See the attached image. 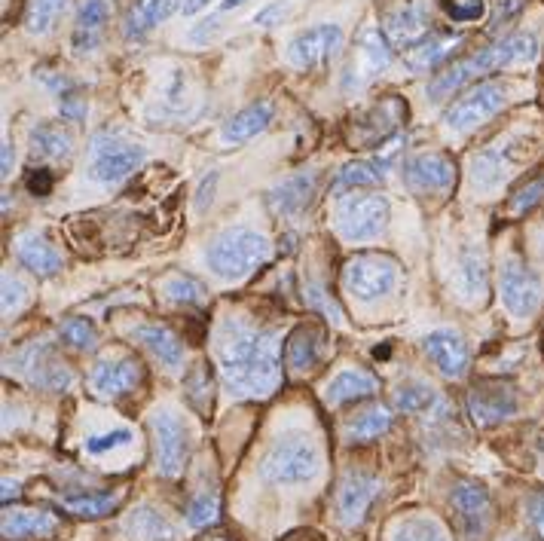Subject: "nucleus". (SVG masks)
<instances>
[{
	"label": "nucleus",
	"instance_id": "obj_1",
	"mask_svg": "<svg viewBox=\"0 0 544 541\" xmlns=\"http://www.w3.org/2000/svg\"><path fill=\"white\" fill-rule=\"evenodd\" d=\"M217 361L230 392L242 398H266L282 380L279 337L236 318L217 331Z\"/></svg>",
	"mask_w": 544,
	"mask_h": 541
},
{
	"label": "nucleus",
	"instance_id": "obj_13",
	"mask_svg": "<svg viewBox=\"0 0 544 541\" xmlns=\"http://www.w3.org/2000/svg\"><path fill=\"white\" fill-rule=\"evenodd\" d=\"M343 49V28L340 25H315L309 31H300L288 43V62L297 68H315L321 62L334 59Z\"/></svg>",
	"mask_w": 544,
	"mask_h": 541
},
{
	"label": "nucleus",
	"instance_id": "obj_44",
	"mask_svg": "<svg viewBox=\"0 0 544 541\" xmlns=\"http://www.w3.org/2000/svg\"><path fill=\"white\" fill-rule=\"evenodd\" d=\"M217 511H221V505H217V496H208V493H199L190 505H187V523L190 526H211L217 520Z\"/></svg>",
	"mask_w": 544,
	"mask_h": 541
},
{
	"label": "nucleus",
	"instance_id": "obj_34",
	"mask_svg": "<svg viewBox=\"0 0 544 541\" xmlns=\"http://www.w3.org/2000/svg\"><path fill=\"white\" fill-rule=\"evenodd\" d=\"M65 10H68V0H28V13H25L28 34H34V37L49 34Z\"/></svg>",
	"mask_w": 544,
	"mask_h": 541
},
{
	"label": "nucleus",
	"instance_id": "obj_47",
	"mask_svg": "<svg viewBox=\"0 0 544 541\" xmlns=\"http://www.w3.org/2000/svg\"><path fill=\"white\" fill-rule=\"evenodd\" d=\"M544 199V178H535V181H529L526 187H520L514 196H511V211L514 214H523V211H529L532 205H538Z\"/></svg>",
	"mask_w": 544,
	"mask_h": 541
},
{
	"label": "nucleus",
	"instance_id": "obj_2",
	"mask_svg": "<svg viewBox=\"0 0 544 541\" xmlns=\"http://www.w3.org/2000/svg\"><path fill=\"white\" fill-rule=\"evenodd\" d=\"M535 56H538V43H535L532 34H511V37H505L496 46L480 49L477 56H468L462 62H453L441 74H434V80L428 83V98L431 101H447L465 83L477 80L480 74L499 71V68H508V65H523V62H532Z\"/></svg>",
	"mask_w": 544,
	"mask_h": 541
},
{
	"label": "nucleus",
	"instance_id": "obj_40",
	"mask_svg": "<svg viewBox=\"0 0 544 541\" xmlns=\"http://www.w3.org/2000/svg\"><path fill=\"white\" fill-rule=\"evenodd\" d=\"M159 288H162V294H166L172 303H184V306H199V303L208 300V291H205L196 279L181 276V273H175V276H169V279H162Z\"/></svg>",
	"mask_w": 544,
	"mask_h": 541
},
{
	"label": "nucleus",
	"instance_id": "obj_17",
	"mask_svg": "<svg viewBox=\"0 0 544 541\" xmlns=\"http://www.w3.org/2000/svg\"><path fill=\"white\" fill-rule=\"evenodd\" d=\"M404 181L416 193H441L456 184V166L444 153H419L404 162Z\"/></svg>",
	"mask_w": 544,
	"mask_h": 541
},
{
	"label": "nucleus",
	"instance_id": "obj_10",
	"mask_svg": "<svg viewBox=\"0 0 544 541\" xmlns=\"http://www.w3.org/2000/svg\"><path fill=\"white\" fill-rule=\"evenodd\" d=\"M499 291H502V303L508 306L511 315L517 318H529L538 312L544 288L541 279L532 273V269L520 260V257H508L502 263V273H499Z\"/></svg>",
	"mask_w": 544,
	"mask_h": 541
},
{
	"label": "nucleus",
	"instance_id": "obj_26",
	"mask_svg": "<svg viewBox=\"0 0 544 541\" xmlns=\"http://www.w3.org/2000/svg\"><path fill=\"white\" fill-rule=\"evenodd\" d=\"M181 0H135L129 16H126V37L138 40L144 34H150L159 22H166L175 10H178Z\"/></svg>",
	"mask_w": 544,
	"mask_h": 541
},
{
	"label": "nucleus",
	"instance_id": "obj_37",
	"mask_svg": "<svg viewBox=\"0 0 544 541\" xmlns=\"http://www.w3.org/2000/svg\"><path fill=\"white\" fill-rule=\"evenodd\" d=\"M361 62L370 74H379L392 62V46L389 37L379 28H364L361 31Z\"/></svg>",
	"mask_w": 544,
	"mask_h": 541
},
{
	"label": "nucleus",
	"instance_id": "obj_36",
	"mask_svg": "<svg viewBox=\"0 0 544 541\" xmlns=\"http://www.w3.org/2000/svg\"><path fill=\"white\" fill-rule=\"evenodd\" d=\"M392 428V413L386 407H370L364 413H358L349 428H346V435L352 441H373L379 435H386V431Z\"/></svg>",
	"mask_w": 544,
	"mask_h": 541
},
{
	"label": "nucleus",
	"instance_id": "obj_45",
	"mask_svg": "<svg viewBox=\"0 0 544 541\" xmlns=\"http://www.w3.org/2000/svg\"><path fill=\"white\" fill-rule=\"evenodd\" d=\"M462 276H465V291L468 297H480L486 291V266L477 251H471L462 263Z\"/></svg>",
	"mask_w": 544,
	"mask_h": 541
},
{
	"label": "nucleus",
	"instance_id": "obj_5",
	"mask_svg": "<svg viewBox=\"0 0 544 541\" xmlns=\"http://www.w3.org/2000/svg\"><path fill=\"white\" fill-rule=\"evenodd\" d=\"M337 230L349 242H367L376 239L389 224V202L376 193H349L337 202Z\"/></svg>",
	"mask_w": 544,
	"mask_h": 541
},
{
	"label": "nucleus",
	"instance_id": "obj_9",
	"mask_svg": "<svg viewBox=\"0 0 544 541\" xmlns=\"http://www.w3.org/2000/svg\"><path fill=\"white\" fill-rule=\"evenodd\" d=\"M508 101V89L505 83H496V80H489V83H480L474 86L468 95H462L459 101H453L447 107V114H444V123L456 132H468L480 123H486L489 117H496L502 107Z\"/></svg>",
	"mask_w": 544,
	"mask_h": 541
},
{
	"label": "nucleus",
	"instance_id": "obj_57",
	"mask_svg": "<svg viewBox=\"0 0 544 541\" xmlns=\"http://www.w3.org/2000/svg\"><path fill=\"white\" fill-rule=\"evenodd\" d=\"M199 541H230V538H224V535H211V538H199Z\"/></svg>",
	"mask_w": 544,
	"mask_h": 541
},
{
	"label": "nucleus",
	"instance_id": "obj_21",
	"mask_svg": "<svg viewBox=\"0 0 544 541\" xmlns=\"http://www.w3.org/2000/svg\"><path fill=\"white\" fill-rule=\"evenodd\" d=\"M272 114H276V107L272 101H254L248 104L245 111H239L233 120H227L221 138L224 144H242V141H251L254 135H260L269 123H272Z\"/></svg>",
	"mask_w": 544,
	"mask_h": 541
},
{
	"label": "nucleus",
	"instance_id": "obj_27",
	"mask_svg": "<svg viewBox=\"0 0 544 541\" xmlns=\"http://www.w3.org/2000/svg\"><path fill=\"white\" fill-rule=\"evenodd\" d=\"M315 193V172H297L269 193V208L276 214H297Z\"/></svg>",
	"mask_w": 544,
	"mask_h": 541
},
{
	"label": "nucleus",
	"instance_id": "obj_42",
	"mask_svg": "<svg viewBox=\"0 0 544 541\" xmlns=\"http://www.w3.org/2000/svg\"><path fill=\"white\" fill-rule=\"evenodd\" d=\"M135 441V435L129 428H117V431H107V435H95L86 441V453L89 456H104V453H114V450H123Z\"/></svg>",
	"mask_w": 544,
	"mask_h": 541
},
{
	"label": "nucleus",
	"instance_id": "obj_39",
	"mask_svg": "<svg viewBox=\"0 0 544 541\" xmlns=\"http://www.w3.org/2000/svg\"><path fill=\"white\" fill-rule=\"evenodd\" d=\"M392 541H450V535L431 517H407L395 526Z\"/></svg>",
	"mask_w": 544,
	"mask_h": 541
},
{
	"label": "nucleus",
	"instance_id": "obj_23",
	"mask_svg": "<svg viewBox=\"0 0 544 541\" xmlns=\"http://www.w3.org/2000/svg\"><path fill=\"white\" fill-rule=\"evenodd\" d=\"M111 19V7L104 4V0H86L77 13V25H74V49L80 52H92L98 43H101V34H104V25Z\"/></svg>",
	"mask_w": 544,
	"mask_h": 541
},
{
	"label": "nucleus",
	"instance_id": "obj_4",
	"mask_svg": "<svg viewBox=\"0 0 544 541\" xmlns=\"http://www.w3.org/2000/svg\"><path fill=\"white\" fill-rule=\"evenodd\" d=\"M321 471V453L309 438L288 435L269 447L260 462V477L266 483H309Z\"/></svg>",
	"mask_w": 544,
	"mask_h": 541
},
{
	"label": "nucleus",
	"instance_id": "obj_22",
	"mask_svg": "<svg viewBox=\"0 0 544 541\" xmlns=\"http://www.w3.org/2000/svg\"><path fill=\"white\" fill-rule=\"evenodd\" d=\"M456 46H462V37H453V34H428L422 37L419 43H413L407 49V65L413 71H428V68H438L441 62H447Z\"/></svg>",
	"mask_w": 544,
	"mask_h": 541
},
{
	"label": "nucleus",
	"instance_id": "obj_3",
	"mask_svg": "<svg viewBox=\"0 0 544 541\" xmlns=\"http://www.w3.org/2000/svg\"><path fill=\"white\" fill-rule=\"evenodd\" d=\"M272 254V245L263 233L257 230H245V227H233L224 230L211 245H208V266L214 276L221 279H242L251 269L263 266Z\"/></svg>",
	"mask_w": 544,
	"mask_h": 541
},
{
	"label": "nucleus",
	"instance_id": "obj_8",
	"mask_svg": "<svg viewBox=\"0 0 544 541\" xmlns=\"http://www.w3.org/2000/svg\"><path fill=\"white\" fill-rule=\"evenodd\" d=\"M153 431V456H156V471L162 477H178L187 462V428L178 413L172 410H156L150 419Z\"/></svg>",
	"mask_w": 544,
	"mask_h": 541
},
{
	"label": "nucleus",
	"instance_id": "obj_29",
	"mask_svg": "<svg viewBox=\"0 0 544 541\" xmlns=\"http://www.w3.org/2000/svg\"><path fill=\"white\" fill-rule=\"evenodd\" d=\"M379 392V380L367 370H343L324 389V401L328 404H343V401H355V398H367Z\"/></svg>",
	"mask_w": 544,
	"mask_h": 541
},
{
	"label": "nucleus",
	"instance_id": "obj_18",
	"mask_svg": "<svg viewBox=\"0 0 544 541\" xmlns=\"http://www.w3.org/2000/svg\"><path fill=\"white\" fill-rule=\"evenodd\" d=\"M379 493V480L361 471H352L343 477L340 490H337V514L346 526L361 523V517L367 514V508L373 505Z\"/></svg>",
	"mask_w": 544,
	"mask_h": 541
},
{
	"label": "nucleus",
	"instance_id": "obj_25",
	"mask_svg": "<svg viewBox=\"0 0 544 541\" xmlns=\"http://www.w3.org/2000/svg\"><path fill=\"white\" fill-rule=\"evenodd\" d=\"M386 34H389V40H395V43H401L404 49H410L413 43H419L422 37L431 34V31H428V16H425V10L416 7V4L398 7L395 13L386 16Z\"/></svg>",
	"mask_w": 544,
	"mask_h": 541
},
{
	"label": "nucleus",
	"instance_id": "obj_7",
	"mask_svg": "<svg viewBox=\"0 0 544 541\" xmlns=\"http://www.w3.org/2000/svg\"><path fill=\"white\" fill-rule=\"evenodd\" d=\"M398 285V263L386 254H358L343 269V288L358 300L386 297Z\"/></svg>",
	"mask_w": 544,
	"mask_h": 541
},
{
	"label": "nucleus",
	"instance_id": "obj_33",
	"mask_svg": "<svg viewBox=\"0 0 544 541\" xmlns=\"http://www.w3.org/2000/svg\"><path fill=\"white\" fill-rule=\"evenodd\" d=\"M71 147H74V138L56 123H37L31 129V150L40 159H65L71 156Z\"/></svg>",
	"mask_w": 544,
	"mask_h": 541
},
{
	"label": "nucleus",
	"instance_id": "obj_35",
	"mask_svg": "<svg viewBox=\"0 0 544 541\" xmlns=\"http://www.w3.org/2000/svg\"><path fill=\"white\" fill-rule=\"evenodd\" d=\"M126 493L117 490V493H101V496H77V499H62L59 505L74 514V517H104L111 514L123 505Z\"/></svg>",
	"mask_w": 544,
	"mask_h": 541
},
{
	"label": "nucleus",
	"instance_id": "obj_12",
	"mask_svg": "<svg viewBox=\"0 0 544 541\" xmlns=\"http://www.w3.org/2000/svg\"><path fill=\"white\" fill-rule=\"evenodd\" d=\"M16 370L25 376L31 386L49 389V392H62V389H68L74 383L68 364L59 361L56 355H52L49 346H40V343L16 355Z\"/></svg>",
	"mask_w": 544,
	"mask_h": 541
},
{
	"label": "nucleus",
	"instance_id": "obj_31",
	"mask_svg": "<svg viewBox=\"0 0 544 541\" xmlns=\"http://www.w3.org/2000/svg\"><path fill=\"white\" fill-rule=\"evenodd\" d=\"M4 538H28V535H49L56 529V520L37 508H7L4 511Z\"/></svg>",
	"mask_w": 544,
	"mask_h": 541
},
{
	"label": "nucleus",
	"instance_id": "obj_6",
	"mask_svg": "<svg viewBox=\"0 0 544 541\" xmlns=\"http://www.w3.org/2000/svg\"><path fill=\"white\" fill-rule=\"evenodd\" d=\"M144 147L129 144L117 135H95L92 138V162H89V178L98 184H117L138 172L144 166Z\"/></svg>",
	"mask_w": 544,
	"mask_h": 541
},
{
	"label": "nucleus",
	"instance_id": "obj_52",
	"mask_svg": "<svg viewBox=\"0 0 544 541\" xmlns=\"http://www.w3.org/2000/svg\"><path fill=\"white\" fill-rule=\"evenodd\" d=\"M285 16H288V4H272V7L260 10L254 22H257V25H263V28H272V25H279Z\"/></svg>",
	"mask_w": 544,
	"mask_h": 541
},
{
	"label": "nucleus",
	"instance_id": "obj_48",
	"mask_svg": "<svg viewBox=\"0 0 544 541\" xmlns=\"http://www.w3.org/2000/svg\"><path fill=\"white\" fill-rule=\"evenodd\" d=\"M59 114H62L68 123H83L86 114H89V104H86V98H80V95H74V92H65V95L59 98Z\"/></svg>",
	"mask_w": 544,
	"mask_h": 541
},
{
	"label": "nucleus",
	"instance_id": "obj_51",
	"mask_svg": "<svg viewBox=\"0 0 544 541\" xmlns=\"http://www.w3.org/2000/svg\"><path fill=\"white\" fill-rule=\"evenodd\" d=\"M526 511H529V520H532L535 532H538L541 541H544V493H535V496L529 499Z\"/></svg>",
	"mask_w": 544,
	"mask_h": 541
},
{
	"label": "nucleus",
	"instance_id": "obj_16",
	"mask_svg": "<svg viewBox=\"0 0 544 541\" xmlns=\"http://www.w3.org/2000/svg\"><path fill=\"white\" fill-rule=\"evenodd\" d=\"M450 502L459 514V523L471 541L483 538L493 520V505H489V493L483 490V483L477 480H459L450 493Z\"/></svg>",
	"mask_w": 544,
	"mask_h": 541
},
{
	"label": "nucleus",
	"instance_id": "obj_43",
	"mask_svg": "<svg viewBox=\"0 0 544 541\" xmlns=\"http://www.w3.org/2000/svg\"><path fill=\"white\" fill-rule=\"evenodd\" d=\"M441 7L459 25L480 22L486 16V0H441Z\"/></svg>",
	"mask_w": 544,
	"mask_h": 541
},
{
	"label": "nucleus",
	"instance_id": "obj_30",
	"mask_svg": "<svg viewBox=\"0 0 544 541\" xmlns=\"http://www.w3.org/2000/svg\"><path fill=\"white\" fill-rule=\"evenodd\" d=\"M126 529L135 541H178V529L150 505H141L129 514Z\"/></svg>",
	"mask_w": 544,
	"mask_h": 541
},
{
	"label": "nucleus",
	"instance_id": "obj_32",
	"mask_svg": "<svg viewBox=\"0 0 544 541\" xmlns=\"http://www.w3.org/2000/svg\"><path fill=\"white\" fill-rule=\"evenodd\" d=\"M386 166L389 159H355L346 162L337 175L334 190H355V187H373L386 181Z\"/></svg>",
	"mask_w": 544,
	"mask_h": 541
},
{
	"label": "nucleus",
	"instance_id": "obj_38",
	"mask_svg": "<svg viewBox=\"0 0 544 541\" xmlns=\"http://www.w3.org/2000/svg\"><path fill=\"white\" fill-rule=\"evenodd\" d=\"M434 404H438V392H434L428 383H419V380H410V383H401L395 389V407L404 410V413H428Z\"/></svg>",
	"mask_w": 544,
	"mask_h": 541
},
{
	"label": "nucleus",
	"instance_id": "obj_50",
	"mask_svg": "<svg viewBox=\"0 0 544 541\" xmlns=\"http://www.w3.org/2000/svg\"><path fill=\"white\" fill-rule=\"evenodd\" d=\"M221 31H224V22L217 19V16H211V19H202V22L190 31V40H193V43H208V40H214Z\"/></svg>",
	"mask_w": 544,
	"mask_h": 541
},
{
	"label": "nucleus",
	"instance_id": "obj_28",
	"mask_svg": "<svg viewBox=\"0 0 544 541\" xmlns=\"http://www.w3.org/2000/svg\"><path fill=\"white\" fill-rule=\"evenodd\" d=\"M321 343L324 334L315 328V324H300V328L291 331L288 343H285V361L291 370H309L315 367L318 355H321Z\"/></svg>",
	"mask_w": 544,
	"mask_h": 541
},
{
	"label": "nucleus",
	"instance_id": "obj_53",
	"mask_svg": "<svg viewBox=\"0 0 544 541\" xmlns=\"http://www.w3.org/2000/svg\"><path fill=\"white\" fill-rule=\"evenodd\" d=\"M28 190H31L34 196H46V193L52 190V175H49L46 169L31 172V175H28Z\"/></svg>",
	"mask_w": 544,
	"mask_h": 541
},
{
	"label": "nucleus",
	"instance_id": "obj_20",
	"mask_svg": "<svg viewBox=\"0 0 544 541\" xmlns=\"http://www.w3.org/2000/svg\"><path fill=\"white\" fill-rule=\"evenodd\" d=\"M16 254L31 269V273L40 276V279L56 276L59 269H62V254L49 245V239L43 233H22L16 239Z\"/></svg>",
	"mask_w": 544,
	"mask_h": 541
},
{
	"label": "nucleus",
	"instance_id": "obj_49",
	"mask_svg": "<svg viewBox=\"0 0 544 541\" xmlns=\"http://www.w3.org/2000/svg\"><path fill=\"white\" fill-rule=\"evenodd\" d=\"M22 297H25V285L13 276V273H4V312H16L22 306Z\"/></svg>",
	"mask_w": 544,
	"mask_h": 541
},
{
	"label": "nucleus",
	"instance_id": "obj_54",
	"mask_svg": "<svg viewBox=\"0 0 544 541\" xmlns=\"http://www.w3.org/2000/svg\"><path fill=\"white\" fill-rule=\"evenodd\" d=\"M211 4V0H187L184 4V16H193V13H199V10H205Z\"/></svg>",
	"mask_w": 544,
	"mask_h": 541
},
{
	"label": "nucleus",
	"instance_id": "obj_56",
	"mask_svg": "<svg viewBox=\"0 0 544 541\" xmlns=\"http://www.w3.org/2000/svg\"><path fill=\"white\" fill-rule=\"evenodd\" d=\"M245 0H224V10H233V7H242Z\"/></svg>",
	"mask_w": 544,
	"mask_h": 541
},
{
	"label": "nucleus",
	"instance_id": "obj_41",
	"mask_svg": "<svg viewBox=\"0 0 544 541\" xmlns=\"http://www.w3.org/2000/svg\"><path fill=\"white\" fill-rule=\"evenodd\" d=\"M59 334H62V340H65L68 346H74V349H80V352H92L95 343H98L95 324H92L89 318H77V315L68 318V321H62Z\"/></svg>",
	"mask_w": 544,
	"mask_h": 541
},
{
	"label": "nucleus",
	"instance_id": "obj_14",
	"mask_svg": "<svg viewBox=\"0 0 544 541\" xmlns=\"http://www.w3.org/2000/svg\"><path fill=\"white\" fill-rule=\"evenodd\" d=\"M404 117H407V107L392 95V98H386L383 104L370 107V111L361 114L358 120H352L349 141H352L358 150H367V147L383 144V141L398 129V123H401Z\"/></svg>",
	"mask_w": 544,
	"mask_h": 541
},
{
	"label": "nucleus",
	"instance_id": "obj_15",
	"mask_svg": "<svg viewBox=\"0 0 544 541\" xmlns=\"http://www.w3.org/2000/svg\"><path fill=\"white\" fill-rule=\"evenodd\" d=\"M144 383V367L141 361L129 358V355H120V358H101L92 373H89V386L95 395L101 398H117V395H126L132 392L135 386Z\"/></svg>",
	"mask_w": 544,
	"mask_h": 541
},
{
	"label": "nucleus",
	"instance_id": "obj_19",
	"mask_svg": "<svg viewBox=\"0 0 544 541\" xmlns=\"http://www.w3.org/2000/svg\"><path fill=\"white\" fill-rule=\"evenodd\" d=\"M425 355L450 380H462L468 373V346L456 331H431L425 337Z\"/></svg>",
	"mask_w": 544,
	"mask_h": 541
},
{
	"label": "nucleus",
	"instance_id": "obj_24",
	"mask_svg": "<svg viewBox=\"0 0 544 541\" xmlns=\"http://www.w3.org/2000/svg\"><path fill=\"white\" fill-rule=\"evenodd\" d=\"M132 337L144 346V349H150L162 364L166 367H181V361H184V346H181V340L166 328V324H138V328L132 331Z\"/></svg>",
	"mask_w": 544,
	"mask_h": 541
},
{
	"label": "nucleus",
	"instance_id": "obj_11",
	"mask_svg": "<svg viewBox=\"0 0 544 541\" xmlns=\"http://www.w3.org/2000/svg\"><path fill=\"white\" fill-rule=\"evenodd\" d=\"M514 410H517V392L502 380H480L468 392V416L480 428L499 425L502 419L514 416Z\"/></svg>",
	"mask_w": 544,
	"mask_h": 541
},
{
	"label": "nucleus",
	"instance_id": "obj_55",
	"mask_svg": "<svg viewBox=\"0 0 544 541\" xmlns=\"http://www.w3.org/2000/svg\"><path fill=\"white\" fill-rule=\"evenodd\" d=\"M10 172H13V147L4 141V178H10Z\"/></svg>",
	"mask_w": 544,
	"mask_h": 541
},
{
	"label": "nucleus",
	"instance_id": "obj_58",
	"mask_svg": "<svg viewBox=\"0 0 544 541\" xmlns=\"http://www.w3.org/2000/svg\"><path fill=\"white\" fill-rule=\"evenodd\" d=\"M505 541H529V538H523V535H511V538H505Z\"/></svg>",
	"mask_w": 544,
	"mask_h": 541
},
{
	"label": "nucleus",
	"instance_id": "obj_46",
	"mask_svg": "<svg viewBox=\"0 0 544 541\" xmlns=\"http://www.w3.org/2000/svg\"><path fill=\"white\" fill-rule=\"evenodd\" d=\"M306 303H309L312 309H318L324 318H331L334 324H343V309L337 306V300H334L328 291H324L321 285H309V288H306Z\"/></svg>",
	"mask_w": 544,
	"mask_h": 541
}]
</instances>
